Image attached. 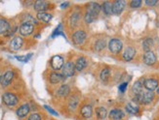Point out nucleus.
<instances>
[{
	"label": "nucleus",
	"mask_w": 159,
	"mask_h": 120,
	"mask_svg": "<svg viewBox=\"0 0 159 120\" xmlns=\"http://www.w3.org/2000/svg\"><path fill=\"white\" fill-rule=\"evenodd\" d=\"M2 101L7 107H14L19 102V98L11 92H6L2 96Z\"/></svg>",
	"instance_id": "obj_1"
},
{
	"label": "nucleus",
	"mask_w": 159,
	"mask_h": 120,
	"mask_svg": "<svg viewBox=\"0 0 159 120\" xmlns=\"http://www.w3.org/2000/svg\"><path fill=\"white\" fill-rule=\"evenodd\" d=\"M123 48V43L119 39H111L108 42V49L110 52H112L114 54L119 53L122 51Z\"/></svg>",
	"instance_id": "obj_2"
},
{
	"label": "nucleus",
	"mask_w": 159,
	"mask_h": 120,
	"mask_svg": "<svg viewBox=\"0 0 159 120\" xmlns=\"http://www.w3.org/2000/svg\"><path fill=\"white\" fill-rule=\"evenodd\" d=\"M87 37V34L84 30H78L75 31L72 36H71V40L75 45H81L85 42Z\"/></svg>",
	"instance_id": "obj_3"
},
{
	"label": "nucleus",
	"mask_w": 159,
	"mask_h": 120,
	"mask_svg": "<svg viewBox=\"0 0 159 120\" xmlns=\"http://www.w3.org/2000/svg\"><path fill=\"white\" fill-rule=\"evenodd\" d=\"M75 73V64L70 61H68L66 63H65V65L61 69V74L65 77H72Z\"/></svg>",
	"instance_id": "obj_4"
},
{
	"label": "nucleus",
	"mask_w": 159,
	"mask_h": 120,
	"mask_svg": "<svg viewBox=\"0 0 159 120\" xmlns=\"http://www.w3.org/2000/svg\"><path fill=\"white\" fill-rule=\"evenodd\" d=\"M65 65L64 58L60 55H55L51 59V67L55 70V71H58V70L63 69Z\"/></svg>",
	"instance_id": "obj_5"
},
{
	"label": "nucleus",
	"mask_w": 159,
	"mask_h": 120,
	"mask_svg": "<svg viewBox=\"0 0 159 120\" xmlns=\"http://www.w3.org/2000/svg\"><path fill=\"white\" fill-rule=\"evenodd\" d=\"M156 60H157V57L156 55L153 52H144L143 54V62L144 64L148 65V66H152L156 63Z\"/></svg>",
	"instance_id": "obj_6"
},
{
	"label": "nucleus",
	"mask_w": 159,
	"mask_h": 120,
	"mask_svg": "<svg viewBox=\"0 0 159 120\" xmlns=\"http://www.w3.org/2000/svg\"><path fill=\"white\" fill-rule=\"evenodd\" d=\"M13 79H14V73L12 71H7L3 76L0 77V83H1V85L3 87H6L13 81Z\"/></svg>",
	"instance_id": "obj_7"
},
{
	"label": "nucleus",
	"mask_w": 159,
	"mask_h": 120,
	"mask_svg": "<svg viewBox=\"0 0 159 120\" xmlns=\"http://www.w3.org/2000/svg\"><path fill=\"white\" fill-rule=\"evenodd\" d=\"M23 44H24L23 38L20 36H16V37H14L10 42V48L14 52H17L23 47Z\"/></svg>",
	"instance_id": "obj_8"
},
{
	"label": "nucleus",
	"mask_w": 159,
	"mask_h": 120,
	"mask_svg": "<svg viewBox=\"0 0 159 120\" xmlns=\"http://www.w3.org/2000/svg\"><path fill=\"white\" fill-rule=\"evenodd\" d=\"M33 29H34V25L23 23L19 28V32L22 36H30V35L32 34Z\"/></svg>",
	"instance_id": "obj_9"
},
{
	"label": "nucleus",
	"mask_w": 159,
	"mask_h": 120,
	"mask_svg": "<svg viewBox=\"0 0 159 120\" xmlns=\"http://www.w3.org/2000/svg\"><path fill=\"white\" fill-rule=\"evenodd\" d=\"M143 87L148 91H153L158 88V81L155 79H147L143 81Z\"/></svg>",
	"instance_id": "obj_10"
},
{
	"label": "nucleus",
	"mask_w": 159,
	"mask_h": 120,
	"mask_svg": "<svg viewBox=\"0 0 159 120\" xmlns=\"http://www.w3.org/2000/svg\"><path fill=\"white\" fill-rule=\"evenodd\" d=\"M126 6V2L122 1V0H118L112 4V14H115V15H119L123 12V10L125 9Z\"/></svg>",
	"instance_id": "obj_11"
},
{
	"label": "nucleus",
	"mask_w": 159,
	"mask_h": 120,
	"mask_svg": "<svg viewBox=\"0 0 159 120\" xmlns=\"http://www.w3.org/2000/svg\"><path fill=\"white\" fill-rule=\"evenodd\" d=\"M135 55H136V49L133 47H127L122 54V57L125 61H131L135 57Z\"/></svg>",
	"instance_id": "obj_12"
},
{
	"label": "nucleus",
	"mask_w": 159,
	"mask_h": 120,
	"mask_svg": "<svg viewBox=\"0 0 159 120\" xmlns=\"http://www.w3.org/2000/svg\"><path fill=\"white\" fill-rule=\"evenodd\" d=\"M154 99V93L153 91H143L142 93V104H144V105H148L150 104L151 102L153 101Z\"/></svg>",
	"instance_id": "obj_13"
},
{
	"label": "nucleus",
	"mask_w": 159,
	"mask_h": 120,
	"mask_svg": "<svg viewBox=\"0 0 159 120\" xmlns=\"http://www.w3.org/2000/svg\"><path fill=\"white\" fill-rule=\"evenodd\" d=\"M101 9H102L101 5H99L98 3H96V2H92V3H89L88 4L87 12L93 14V15H95L96 17H98V15H99L100 12H101Z\"/></svg>",
	"instance_id": "obj_14"
},
{
	"label": "nucleus",
	"mask_w": 159,
	"mask_h": 120,
	"mask_svg": "<svg viewBox=\"0 0 159 120\" xmlns=\"http://www.w3.org/2000/svg\"><path fill=\"white\" fill-rule=\"evenodd\" d=\"M125 116L124 112L119 109H113L109 112V118L111 120H121Z\"/></svg>",
	"instance_id": "obj_15"
},
{
	"label": "nucleus",
	"mask_w": 159,
	"mask_h": 120,
	"mask_svg": "<svg viewBox=\"0 0 159 120\" xmlns=\"http://www.w3.org/2000/svg\"><path fill=\"white\" fill-rule=\"evenodd\" d=\"M30 110V106L27 104H25V105L20 106V107H19V109L16 111V114L20 118H24V117H25L27 114H29Z\"/></svg>",
	"instance_id": "obj_16"
},
{
	"label": "nucleus",
	"mask_w": 159,
	"mask_h": 120,
	"mask_svg": "<svg viewBox=\"0 0 159 120\" xmlns=\"http://www.w3.org/2000/svg\"><path fill=\"white\" fill-rule=\"evenodd\" d=\"M49 8V3L46 1H42V0H38L35 3H34V10L37 11L38 13L41 12H45Z\"/></svg>",
	"instance_id": "obj_17"
},
{
	"label": "nucleus",
	"mask_w": 159,
	"mask_h": 120,
	"mask_svg": "<svg viewBox=\"0 0 159 120\" xmlns=\"http://www.w3.org/2000/svg\"><path fill=\"white\" fill-rule=\"evenodd\" d=\"M65 80H66V77L63 76V74H59V73H56V72L52 73L50 75V77H49V81L53 84L60 83L61 81H64Z\"/></svg>",
	"instance_id": "obj_18"
},
{
	"label": "nucleus",
	"mask_w": 159,
	"mask_h": 120,
	"mask_svg": "<svg viewBox=\"0 0 159 120\" xmlns=\"http://www.w3.org/2000/svg\"><path fill=\"white\" fill-rule=\"evenodd\" d=\"M87 59L85 57H83V56H81V57H79L76 62H75V70H76L77 72H81L83 71L86 67H87Z\"/></svg>",
	"instance_id": "obj_19"
},
{
	"label": "nucleus",
	"mask_w": 159,
	"mask_h": 120,
	"mask_svg": "<svg viewBox=\"0 0 159 120\" xmlns=\"http://www.w3.org/2000/svg\"><path fill=\"white\" fill-rule=\"evenodd\" d=\"M80 114L83 117L85 118H90L92 117L93 114V108L90 105H84L80 110Z\"/></svg>",
	"instance_id": "obj_20"
},
{
	"label": "nucleus",
	"mask_w": 159,
	"mask_h": 120,
	"mask_svg": "<svg viewBox=\"0 0 159 120\" xmlns=\"http://www.w3.org/2000/svg\"><path fill=\"white\" fill-rule=\"evenodd\" d=\"M70 92V87L67 84H63L61 86H60V88L57 91V95L59 97H66Z\"/></svg>",
	"instance_id": "obj_21"
},
{
	"label": "nucleus",
	"mask_w": 159,
	"mask_h": 120,
	"mask_svg": "<svg viewBox=\"0 0 159 120\" xmlns=\"http://www.w3.org/2000/svg\"><path fill=\"white\" fill-rule=\"evenodd\" d=\"M143 81H138L134 83L132 87V92L134 93V96L139 95L143 92Z\"/></svg>",
	"instance_id": "obj_22"
},
{
	"label": "nucleus",
	"mask_w": 159,
	"mask_h": 120,
	"mask_svg": "<svg viewBox=\"0 0 159 120\" xmlns=\"http://www.w3.org/2000/svg\"><path fill=\"white\" fill-rule=\"evenodd\" d=\"M10 30V23L6 19H0V35H5Z\"/></svg>",
	"instance_id": "obj_23"
},
{
	"label": "nucleus",
	"mask_w": 159,
	"mask_h": 120,
	"mask_svg": "<svg viewBox=\"0 0 159 120\" xmlns=\"http://www.w3.org/2000/svg\"><path fill=\"white\" fill-rule=\"evenodd\" d=\"M36 18L38 20H41V22H43V23H49L52 19V15H50V14H48L46 12H41V13H37Z\"/></svg>",
	"instance_id": "obj_24"
},
{
	"label": "nucleus",
	"mask_w": 159,
	"mask_h": 120,
	"mask_svg": "<svg viewBox=\"0 0 159 120\" xmlns=\"http://www.w3.org/2000/svg\"><path fill=\"white\" fill-rule=\"evenodd\" d=\"M152 46H153V40L151 38H147L143 41V48L144 52H150Z\"/></svg>",
	"instance_id": "obj_25"
},
{
	"label": "nucleus",
	"mask_w": 159,
	"mask_h": 120,
	"mask_svg": "<svg viewBox=\"0 0 159 120\" xmlns=\"http://www.w3.org/2000/svg\"><path fill=\"white\" fill-rule=\"evenodd\" d=\"M23 23H27V24L34 25V24H37L38 22L34 17L30 15V14H26V15H25V17L23 18Z\"/></svg>",
	"instance_id": "obj_26"
},
{
	"label": "nucleus",
	"mask_w": 159,
	"mask_h": 120,
	"mask_svg": "<svg viewBox=\"0 0 159 120\" xmlns=\"http://www.w3.org/2000/svg\"><path fill=\"white\" fill-rule=\"evenodd\" d=\"M96 114L99 119H105L107 115V110L103 107H99L96 109Z\"/></svg>",
	"instance_id": "obj_27"
},
{
	"label": "nucleus",
	"mask_w": 159,
	"mask_h": 120,
	"mask_svg": "<svg viewBox=\"0 0 159 120\" xmlns=\"http://www.w3.org/2000/svg\"><path fill=\"white\" fill-rule=\"evenodd\" d=\"M126 110L132 114H137L139 112V107L135 103H129L126 105Z\"/></svg>",
	"instance_id": "obj_28"
},
{
	"label": "nucleus",
	"mask_w": 159,
	"mask_h": 120,
	"mask_svg": "<svg viewBox=\"0 0 159 120\" xmlns=\"http://www.w3.org/2000/svg\"><path fill=\"white\" fill-rule=\"evenodd\" d=\"M101 7L106 15H111L112 14V4L110 2H103Z\"/></svg>",
	"instance_id": "obj_29"
},
{
	"label": "nucleus",
	"mask_w": 159,
	"mask_h": 120,
	"mask_svg": "<svg viewBox=\"0 0 159 120\" xmlns=\"http://www.w3.org/2000/svg\"><path fill=\"white\" fill-rule=\"evenodd\" d=\"M106 46H107L106 41L102 40V39H100V40L96 41V43L94 45V48H95V49H96L97 52H101V51H102V49L106 48Z\"/></svg>",
	"instance_id": "obj_30"
},
{
	"label": "nucleus",
	"mask_w": 159,
	"mask_h": 120,
	"mask_svg": "<svg viewBox=\"0 0 159 120\" xmlns=\"http://www.w3.org/2000/svg\"><path fill=\"white\" fill-rule=\"evenodd\" d=\"M110 77V69L109 68H103L101 72L100 77L102 81H107Z\"/></svg>",
	"instance_id": "obj_31"
},
{
	"label": "nucleus",
	"mask_w": 159,
	"mask_h": 120,
	"mask_svg": "<svg viewBox=\"0 0 159 120\" xmlns=\"http://www.w3.org/2000/svg\"><path fill=\"white\" fill-rule=\"evenodd\" d=\"M79 19H80V14L79 13H74V14H72V16L70 17V24L72 26L77 25Z\"/></svg>",
	"instance_id": "obj_32"
},
{
	"label": "nucleus",
	"mask_w": 159,
	"mask_h": 120,
	"mask_svg": "<svg viewBox=\"0 0 159 120\" xmlns=\"http://www.w3.org/2000/svg\"><path fill=\"white\" fill-rule=\"evenodd\" d=\"M96 16L95 15H93V14H91V13H89V12H87L86 11V13H85V16H84V19H85V22L87 23H93L94 20L96 19Z\"/></svg>",
	"instance_id": "obj_33"
},
{
	"label": "nucleus",
	"mask_w": 159,
	"mask_h": 120,
	"mask_svg": "<svg viewBox=\"0 0 159 120\" xmlns=\"http://www.w3.org/2000/svg\"><path fill=\"white\" fill-rule=\"evenodd\" d=\"M31 56H32V53H30V54H27V55H25V56H16V58H17L19 61H20V62L25 63V62H27V61H29V60L31 58Z\"/></svg>",
	"instance_id": "obj_34"
},
{
	"label": "nucleus",
	"mask_w": 159,
	"mask_h": 120,
	"mask_svg": "<svg viewBox=\"0 0 159 120\" xmlns=\"http://www.w3.org/2000/svg\"><path fill=\"white\" fill-rule=\"evenodd\" d=\"M130 6H131V8H139V7L142 6V1L141 0H134V1H132L130 3Z\"/></svg>",
	"instance_id": "obj_35"
},
{
	"label": "nucleus",
	"mask_w": 159,
	"mask_h": 120,
	"mask_svg": "<svg viewBox=\"0 0 159 120\" xmlns=\"http://www.w3.org/2000/svg\"><path fill=\"white\" fill-rule=\"evenodd\" d=\"M127 85H128V82H123V83L120 84V85H119V91L121 93L125 92L126 89H127Z\"/></svg>",
	"instance_id": "obj_36"
},
{
	"label": "nucleus",
	"mask_w": 159,
	"mask_h": 120,
	"mask_svg": "<svg viewBox=\"0 0 159 120\" xmlns=\"http://www.w3.org/2000/svg\"><path fill=\"white\" fill-rule=\"evenodd\" d=\"M29 120H42V119H41L40 114H32L30 115Z\"/></svg>",
	"instance_id": "obj_37"
},
{
	"label": "nucleus",
	"mask_w": 159,
	"mask_h": 120,
	"mask_svg": "<svg viewBox=\"0 0 159 120\" xmlns=\"http://www.w3.org/2000/svg\"><path fill=\"white\" fill-rule=\"evenodd\" d=\"M44 109H46L48 111L50 112L51 114H53V115H55V116H58V115H59L58 112H57V111H55L52 108H50V107H49V106H44Z\"/></svg>",
	"instance_id": "obj_38"
},
{
	"label": "nucleus",
	"mask_w": 159,
	"mask_h": 120,
	"mask_svg": "<svg viewBox=\"0 0 159 120\" xmlns=\"http://www.w3.org/2000/svg\"><path fill=\"white\" fill-rule=\"evenodd\" d=\"M61 25H59V26L57 27V29L54 31V33H53V35H52V37H55L57 34H61Z\"/></svg>",
	"instance_id": "obj_39"
},
{
	"label": "nucleus",
	"mask_w": 159,
	"mask_h": 120,
	"mask_svg": "<svg viewBox=\"0 0 159 120\" xmlns=\"http://www.w3.org/2000/svg\"><path fill=\"white\" fill-rule=\"evenodd\" d=\"M146 4L148 5V6H154V5L157 4V0H147Z\"/></svg>",
	"instance_id": "obj_40"
},
{
	"label": "nucleus",
	"mask_w": 159,
	"mask_h": 120,
	"mask_svg": "<svg viewBox=\"0 0 159 120\" xmlns=\"http://www.w3.org/2000/svg\"><path fill=\"white\" fill-rule=\"evenodd\" d=\"M67 6H68V3H63V4L61 5V8H63V9H64V8H66V7H67Z\"/></svg>",
	"instance_id": "obj_41"
},
{
	"label": "nucleus",
	"mask_w": 159,
	"mask_h": 120,
	"mask_svg": "<svg viewBox=\"0 0 159 120\" xmlns=\"http://www.w3.org/2000/svg\"><path fill=\"white\" fill-rule=\"evenodd\" d=\"M157 94H159V86H158V88H157Z\"/></svg>",
	"instance_id": "obj_42"
}]
</instances>
